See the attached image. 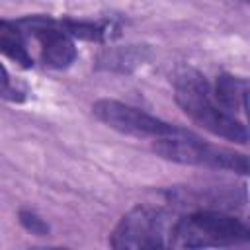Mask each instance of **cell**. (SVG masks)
I'll return each mask as SVG.
<instances>
[{
  "instance_id": "obj_10",
  "label": "cell",
  "mask_w": 250,
  "mask_h": 250,
  "mask_svg": "<svg viewBox=\"0 0 250 250\" xmlns=\"http://www.w3.org/2000/svg\"><path fill=\"white\" fill-rule=\"evenodd\" d=\"M62 29L68 35H76L82 39H92V41H100L105 37V25L100 23H90V21H74V20H62L61 21Z\"/></svg>"
},
{
  "instance_id": "obj_5",
  "label": "cell",
  "mask_w": 250,
  "mask_h": 250,
  "mask_svg": "<svg viewBox=\"0 0 250 250\" xmlns=\"http://www.w3.org/2000/svg\"><path fill=\"white\" fill-rule=\"evenodd\" d=\"M92 113L109 129H115L123 135L137 139H162L178 131L176 125H170L143 109L127 105L117 100H98L92 105Z\"/></svg>"
},
{
  "instance_id": "obj_4",
  "label": "cell",
  "mask_w": 250,
  "mask_h": 250,
  "mask_svg": "<svg viewBox=\"0 0 250 250\" xmlns=\"http://www.w3.org/2000/svg\"><path fill=\"white\" fill-rule=\"evenodd\" d=\"M172 225L162 209L139 205L119 221L111 234V246L127 250L166 248L170 246Z\"/></svg>"
},
{
  "instance_id": "obj_12",
  "label": "cell",
  "mask_w": 250,
  "mask_h": 250,
  "mask_svg": "<svg viewBox=\"0 0 250 250\" xmlns=\"http://www.w3.org/2000/svg\"><path fill=\"white\" fill-rule=\"evenodd\" d=\"M20 223L31 232V234H37V236H45L47 232H49V225L41 219V217H37L33 211H20Z\"/></svg>"
},
{
  "instance_id": "obj_7",
  "label": "cell",
  "mask_w": 250,
  "mask_h": 250,
  "mask_svg": "<svg viewBox=\"0 0 250 250\" xmlns=\"http://www.w3.org/2000/svg\"><path fill=\"white\" fill-rule=\"evenodd\" d=\"M215 100L234 115V111H246L248 82L232 74H221L215 82Z\"/></svg>"
},
{
  "instance_id": "obj_6",
  "label": "cell",
  "mask_w": 250,
  "mask_h": 250,
  "mask_svg": "<svg viewBox=\"0 0 250 250\" xmlns=\"http://www.w3.org/2000/svg\"><path fill=\"white\" fill-rule=\"evenodd\" d=\"M18 25L21 31L29 33L37 41L45 64L53 68H66L74 62L76 59L74 43L70 35L62 29V25L57 23L55 20L45 16H31L21 20Z\"/></svg>"
},
{
  "instance_id": "obj_1",
  "label": "cell",
  "mask_w": 250,
  "mask_h": 250,
  "mask_svg": "<svg viewBox=\"0 0 250 250\" xmlns=\"http://www.w3.org/2000/svg\"><path fill=\"white\" fill-rule=\"evenodd\" d=\"M174 92L176 102L184 109V113L205 131L238 145L248 143V131L244 123L238 121L221 104H217L207 80L197 70L182 72L174 82Z\"/></svg>"
},
{
  "instance_id": "obj_2",
  "label": "cell",
  "mask_w": 250,
  "mask_h": 250,
  "mask_svg": "<svg viewBox=\"0 0 250 250\" xmlns=\"http://www.w3.org/2000/svg\"><path fill=\"white\" fill-rule=\"evenodd\" d=\"M250 240V229L236 217L219 211H195L174 221L170 246L174 248H207L234 246Z\"/></svg>"
},
{
  "instance_id": "obj_3",
  "label": "cell",
  "mask_w": 250,
  "mask_h": 250,
  "mask_svg": "<svg viewBox=\"0 0 250 250\" xmlns=\"http://www.w3.org/2000/svg\"><path fill=\"white\" fill-rule=\"evenodd\" d=\"M152 150L158 156L172 160V162H180V164L207 166V168H215V170H230V172H238V174L248 172L246 154L234 152L225 146L209 145V143L201 141L197 135H193L182 127H178V131L168 137L154 139Z\"/></svg>"
},
{
  "instance_id": "obj_9",
  "label": "cell",
  "mask_w": 250,
  "mask_h": 250,
  "mask_svg": "<svg viewBox=\"0 0 250 250\" xmlns=\"http://www.w3.org/2000/svg\"><path fill=\"white\" fill-rule=\"evenodd\" d=\"M146 59V49H139L135 45L131 47H121V49H111L105 51L100 57V66L109 68V70H131L139 64H143V61Z\"/></svg>"
},
{
  "instance_id": "obj_11",
  "label": "cell",
  "mask_w": 250,
  "mask_h": 250,
  "mask_svg": "<svg viewBox=\"0 0 250 250\" xmlns=\"http://www.w3.org/2000/svg\"><path fill=\"white\" fill-rule=\"evenodd\" d=\"M0 98L12 100V102H21V100H23V90H20V88L12 82L8 70L4 68L2 62H0Z\"/></svg>"
},
{
  "instance_id": "obj_8",
  "label": "cell",
  "mask_w": 250,
  "mask_h": 250,
  "mask_svg": "<svg viewBox=\"0 0 250 250\" xmlns=\"http://www.w3.org/2000/svg\"><path fill=\"white\" fill-rule=\"evenodd\" d=\"M0 53H4L6 57H10L12 61L20 62L21 66H31V55L25 47V39H23V31L20 29L18 23L0 20Z\"/></svg>"
}]
</instances>
